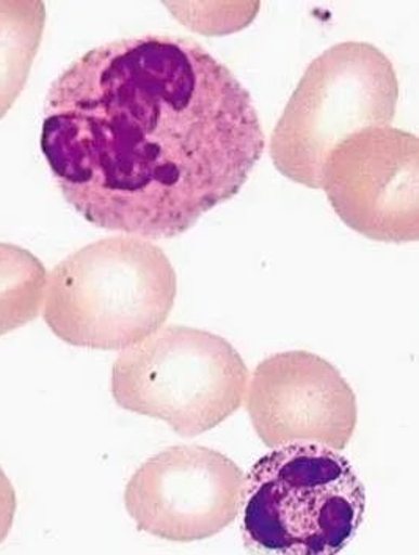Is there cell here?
<instances>
[{"mask_svg":"<svg viewBox=\"0 0 419 555\" xmlns=\"http://www.w3.org/2000/svg\"><path fill=\"white\" fill-rule=\"evenodd\" d=\"M264 146L232 69L173 35L86 52L52 82L41 129L65 201L100 229L148 240L176 238L239 194Z\"/></svg>","mask_w":419,"mask_h":555,"instance_id":"obj_1","label":"cell"},{"mask_svg":"<svg viewBox=\"0 0 419 555\" xmlns=\"http://www.w3.org/2000/svg\"><path fill=\"white\" fill-rule=\"evenodd\" d=\"M176 272L156 244L114 236L66 257L44 298L49 330L73 347L126 349L155 334L176 299Z\"/></svg>","mask_w":419,"mask_h":555,"instance_id":"obj_2","label":"cell"},{"mask_svg":"<svg viewBox=\"0 0 419 555\" xmlns=\"http://www.w3.org/2000/svg\"><path fill=\"white\" fill-rule=\"evenodd\" d=\"M240 508L249 550L333 555L362 526L366 491L338 450L292 442L272 449L250 467Z\"/></svg>","mask_w":419,"mask_h":555,"instance_id":"obj_3","label":"cell"},{"mask_svg":"<svg viewBox=\"0 0 419 555\" xmlns=\"http://www.w3.org/2000/svg\"><path fill=\"white\" fill-rule=\"evenodd\" d=\"M400 82L389 57L371 43L344 41L314 59L272 132L271 156L289 180L320 190L324 164L345 138L390 127Z\"/></svg>","mask_w":419,"mask_h":555,"instance_id":"obj_4","label":"cell"},{"mask_svg":"<svg viewBox=\"0 0 419 555\" xmlns=\"http://www.w3.org/2000/svg\"><path fill=\"white\" fill-rule=\"evenodd\" d=\"M247 382L249 369L226 338L169 324L123 349L110 387L118 406L194 438L239 410Z\"/></svg>","mask_w":419,"mask_h":555,"instance_id":"obj_5","label":"cell"},{"mask_svg":"<svg viewBox=\"0 0 419 555\" xmlns=\"http://www.w3.org/2000/svg\"><path fill=\"white\" fill-rule=\"evenodd\" d=\"M419 139L391 127L349 135L324 164L320 190L345 225L382 243L419 240Z\"/></svg>","mask_w":419,"mask_h":555,"instance_id":"obj_6","label":"cell"},{"mask_svg":"<svg viewBox=\"0 0 419 555\" xmlns=\"http://www.w3.org/2000/svg\"><path fill=\"white\" fill-rule=\"evenodd\" d=\"M244 477L218 450L169 447L135 470L126 487V509L139 530L157 539H211L239 516Z\"/></svg>","mask_w":419,"mask_h":555,"instance_id":"obj_7","label":"cell"},{"mask_svg":"<svg viewBox=\"0 0 419 555\" xmlns=\"http://www.w3.org/2000/svg\"><path fill=\"white\" fill-rule=\"evenodd\" d=\"M247 411L269 449L317 442L344 450L357 428V397L340 370L309 351L264 359L254 369Z\"/></svg>","mask_w":419,"mask_h":555,"instance_id":"obj_8","label":"cell"},{"mask_svg":"<svg viewBox=\"0 0 419 555\" xmlns=\"http://www.w3.org/2000/svg\"><path fill=\"white\" fill-rule=\"evenodd\" d=\"M47 26L43 2H0V118L29 79Z\"/></svg>","mask_w":419,"mask_h":555,"instance_id":"obj_9","label":"cell"},{"mask_svg":"<svg viewBox=\"0 0 419 555\" xmlns=\"http://www.w3.org/2000/svg\"><path fill=\"white\" fill-rule=\"evenodd\" d=\"M47 286V268L34 254L0 243V337L38 317Z\"/></svg>","mask_w":419,"mask_h":555,"instance_id":"obj_10","label":"cell"},{"mask_svg":"<svg viewBox=\"0 0 419 555\" xmlns=\"http://www.w3.org/2000/svg\"><path fill=\"white\" fill-rule=\"evenodd\" d=\"M16 515V492L0 467V543L6 539Z\"/></svg>","mask_w":419,"mask_h":555,"instance_id":"obj_11","label":"cell"}]
</instances>
